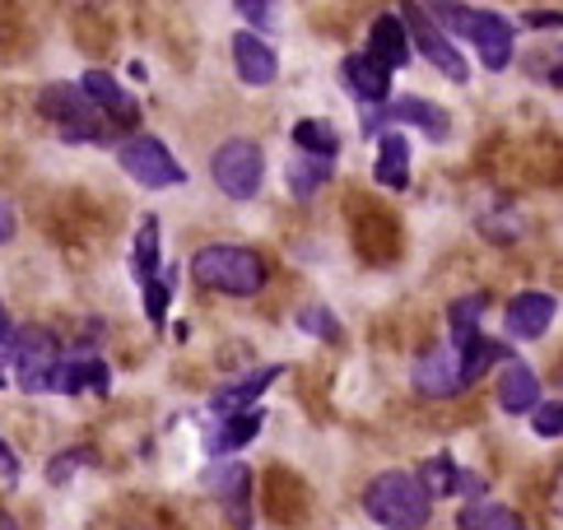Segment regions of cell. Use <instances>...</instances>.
I'll use <instances>...</instances> for the list:
<instances>
[{
  "instance_id": "6da1fadb",
  "label": "cell",
  "mask_w": 563,
  "mask_h": 530,
  "mask_svg": "<svg viewBox=\"0 0 563 530\" xmlns=\"http://www.w3.org/2000/svg\"><path fill=\"white\" fill-rule=\"evenodd\" d=\"M429 19H442L448 33H456L461 43H471L485 60V70H508L512 60V43H517V29L512 19H503L494 10H475V5H461V0H433V14Z\"/></svg>"
},
{
  "instance_id": "7a4b0ae2",
  "label": "cell",
  "mask_w": 563,
  "mask_h": 530,
  "mask_svg": "<svg viewBox=\"0 0 563 530\" xmlns=\"http://www.w3.org/2000/svg\"><path fill=\"white\" fill-rule=\"evenodd\" d=\"M364 512L382 526V530H424L429 512H433V494L419 475L410 471H387L364 488Z\"/></svg>"
},
{
  "instance_id": "3957f363",
  "label": "cell",
  "mask_w": 563,
  "mask_h": 530,
  "mask_svg": "<svg viewBox=\"0 0 563 530\" xmlns=\"http://www.w3.org/2000/svg\"><path fill=\"white\" fill-rule=\"evenodd\" d=\"M191 279L210 294H229V298H252L266 289V265L256 252L233 247V242H210L191 256Z\"/></svg>"
},
{
  "instance_id": "277c9868",
  "label": "cell",
  "mask_w": 563,
  "mask_h": 530,
  "mask_svg": "<svg viewBox=\"0 0 563 530\" xmlns=\"http://www.w3.org/2000/svg\"><path fill=\"white\" fill-rule=\"evenodd\" d=\"M5 363L14 368V386L29 396H47L52 391V377H56V363H62V344L47 325H19L10 331V350Z\"/></svg>"
},
{
  "instance_id": "5b68a950",
  "label": "cell",
  "mask_w": 563,
  "mask_h": 530,
  "mask_svg": "<svg viewBox=\"0 0 563 530\" xmlns=\"http://www.w3.org/2000/svg\"><path fill=\"white\" fill-rule=\"evenodd\" d=\"M37 108H43V117L52 121L56 131H62V140H70V145H98V140H108V117L98 112L93 103L79 89L70 85H52L37 93Z\"/></svg>"
},
{
  "instance_id": "8992f818",
  "label": "cell",
  "mask_w": 563,
  "mask_h": 530,
  "mask_svg": "<svg viewBox=\"0 0 563 530\" xmlns=\"http://www.w3.org/2000/svg\"><path fill=\"white\" fill-rule=\"evenodd\" d=\"M117 163H122L126 177H135L140 187H150V191L183 187V181H187V168L173 158V150L158 135H131V140H122V145H117Z\"/></svg>"
},
{
  "instance_id": "52a82bcc",
  "label": "cell",
  "mask_w": 563,
  "mask_h": 530,
  "mask_svg": "<svg viewBox=\"0 0 563 530\" xmlns=\"http://www.w3.org/2000/svg\"><path fill=\"white\" fill-rule=\"evenodd\" d=\"M400 24H406L410 47L424 52V56L433 60V66L452 79V85H466V79H471V60L461 56V47H456L452 37L442 33V29L433 24V19L424 14V5H419V0H400Z\"/></svg>"
},
{
  "instance_id": "ba28073f",
  "label": "cell",
  "mask_w": 563,
  "mask_h": 530,
  "mask_svg": "<svg viewBox=\"0 0 563 530\" xmlns=\"http://www.w3.org/2000/svg\"><path fill=\"white\" fill-rule=\"evenodd\" d=\"M214 187L233 196V200H252L261 191V177H266V158H261V150L252 145V140H224V145L214 150Z\"/></svg>"
},
{
  "instance_id": "9c48e42d",
  "label": "cell",
  "mask_w": 563,
  "mask_h": 530,
  "mask_svg": "<svg viewBox=\"0 0 563 530\" xmlns=\"http://www.w3.org/2000/svg\"><path fill=\"white\" fill-rule=\"evenodd\" d=\"M206 488L214 494V503L224 507L233 530H252V471L243 461H229V465L206 471Z\"/></svg>"
},
{
  "instance_id": "30bf717a",
  "label": "cell",
  "mask_w": 563,
  "mask_h": 530,
  "mask_svg": "<svg viewBox=\"0 0 563 530\" xmlns=\"http://www.w3.org/2000/svg\"><path fill=\"white\" fill-rule=\"evenodd\" d=\"M415 391L429 400H448L456 391H466V377H461V354L452 344H438L424 358L415 363Z\"/></svg>"
},
{
  "instance_id": "8fae6325",
  "label": "cell",
  "mask_w": 563,
  "mask_h": 530,
  "mask_svg": "<svg viewBox=\"0 0 563 530\" xmlns=\"http://www.w3.org/2000/svg\"><path fill=\"white\" fill-rule=\"evenodd\" d=\"M75 89L85 93L89 103H93L98 112H103L108 121H117V126H135V121H140L135 98H131L122 85H117V79H112L108 70H85V75H79V85H75Z\"/></svg>"
},
{
  "instance_id": "7c38bea8",
  "label": "cell",
  "mask_w": 563,
  "mask_h": 530,
  "mask_svg": "<svg viewBox=\"0 0 563 530\" xmlns=\"http://www.w3.org/2000/svg\"><path fill=\"white\" fill-rule=\"evenodd\" d=\"M340 85H345L354 98H364V103H387L391 66H382L373 52H354V56L340 60Z\"/></svg>"
},
{
  "instance_id": "4fadbf2b",
  "label": "cell",
  "mask_w": 563,
  "mask_h": 530,
  "mask_svg": "<svg viewBox=\"0 0 563 530\" xmlns=\"http://www.w3.org/2000/svg\"><path fill=\"white\" fill-rule=\"evenodd\" d=\"M233 66H238V79H243V85L266 89V85H275L279 60H275V47L261 33H233Z\"/></svg>"
},
{
  "instance_id": "5bb4252c",
  "label": "cell",
  "mask_w": 563,
  "mask_h": 530,
  "mask_svg": "<svg viewBox=\"0 0 563 530\" xmlns=\"http://www.w3.org/2000/svg\"><path fill=\"white\" fill-rule=\"evenodd\" d=\"M554 294H536V289H527V294H517L512 302H508V335L512 340H540L550 331V321H554Z\"/></svg>"
},
{
  "instance_id": "9a60e30c",
  "label": "cell",
  "mask_w": 563,
  "mask_h": 530,
  "mask_svg": "<svg viewBox=\"0 0 563 530\" xmlns=\"http://www.w3.org/2000/svg\"><path fill=\"white\" fill-rule=\"evenodd\" d=\"M540 400V377L527 368L521 358H503V373H498V405L503 415H531Z\"/></svg>"
},
{
  "instance_id": "2e32d148",
  "label": "cell",
  "mask_w": 563,
  "mask_h": 530,
  "mask_svg": "<svg viewBox=\"0 0 563 530\" xmlns=\"http://www.w3.org/2000/svg\"><path fill=\"white\" fill-rule=\"evenodd\" d=\"M285 373V368H256V373H247V377H238V382H229V386H219V391L210 396V415L214 419H229V415H243V410H252V400L266 391V386Z\"/></svg>"
},
{
  "instance_id": "e0dca14e",
  "label": "cell",
  "mask_w": 563,
  "mask_h": 530,
  "mask_svg": "<svg viewBox=\"0 0 563 530\" xmlns=\"http://www.w3.org/2000/svg\"><path fill=\"white\" fill-rule=\"evenodd\" d=\"M373 181L387 191H406L410 187V140L387 131L377 140V158H373Z\"/></svg>"
},
{
  "instance_id": "ac0fdd59",
  "label": "cell",
  "mask_w": 563,
  "mask_h": 530,
  "mask_svg": "<svg viewBox=\"0 0 563 530\" xmlns=\"http://www.w3.org/2000/svg\"><path fill=\"white\" fill-rule=\"evenodd\" d=\"M382 112V121H410V126H419L429 140H448L452 135V121H448V112H442L438 103H429V98H396V103H387V108H377Z\"/></svg>"
},
{
  "instance_id": "d6986e66",
  "label": "cell",
  "mask_w": 563,
  "mask_h": 530,
  "mask_svg": "<svg viewBox=\"0 0 563 530\" xmlns=\"http://www.w3.org/2000/svg\"><path fill=\"white\" fill-rule=\"evenodd\" d=\"M108 363L103 358H70V363H56V377H52V391H93V396H108Z\"/></svg>"
},
{
  "instance_id": "ffe728a7",
  "label": "cell",
  "mask_w": 563,
  "mask_h": 530,
  "mask_svg": "<svg viewBox=\"0 0 563 530\" xmlns=\"http://www.w3.org/2000/svg\"><path fill=\"white\" fill-rule=\"evenodd\" d=\"M368 52L382 60V66H391V70H400V66H410V56H415V47H410V37H406V24H400V14H382V19H373V33H368Z\"/></svg>"
},
{
  "instance_id": "44dd1931",
  "label": "cell",
  "mask_w": 563,
  "mask_h": 530,
  "mask_svg": "<svg viewBox=\"0 0 563 530\" xmlns=\"http://www.w3.org/2000/svg\"><path fill=\"white\" fill-rule=\"evenodd\" d=\"M261 415L266 410H243V415H229V419H214V428H210V438H206V446H210V456H229V452H238V446H247L256 433H261Z\"/></svg>"
},
{
  "instance_id": "7402d4cb",
  "label": "cell",
  "mask_w": 563,
  "mask_h": 530,
  "mask_svg": "<svg viewBox=\"0 0 563 530\" xmlns=\"http://www.w3.org/2000/svg\"><path fill=\"white\" fill-rule=\"evenodd\" d=\"M331 158H317V154H294L289 158V168H285V181H289V191L298 196V200H308V196H317L321 187L331 181Z\"/></svg>"
},
{
  "instance_id": "603a6c76",
  "label": "cell",
  "mask_w": 563,
  "mask_h": 530,
  "mask_svg": "<svg viewBox=\"0 0 563 530\" xmlns=\"http://www.w3.org/2000/svg\"><path fill=\"white\" fill-rule=\"evenodd\" d=\"M461 377H466V386L471 382H479V377H485L489 368H494V363H503V358H508L512 350H508V344H503V340H489V335H471L466 344H461Z\"/></svg>"
},
{
  "instance_id": "cb8c5ba5",
  "label": "cell",
  "mask_w": 563,
  "mask_h": 530,
  "mask_svg": "<svg viewBox=\"0 0 563 530\" xmlns=\"http://www.w3.org/2000/svg\"><path fill=\"white\" fill-rule=\"evenodd\" d=\"M489 308V298L485 294H466V298H456L452 308H448V331H452V350H461L471 335H479V317H485Z\"/></svg>"
},
{
  "instance_id": "d4e9b609",
  "label": "cell",
  "mask_w": 563,
  "mask_h": 530,
  "mask_svg": "<svg viewBox=\"0 0 563 530\" xmlns=\"http://www.w3.org/2000/svg\"><path fill=\"white\" fill-rule=\"evenodd\" d=\"M456 526L461 530H527L512 507H498V503H471V507H461Z\"/></svg>"
},
{
  "instance_id": "484cf974",
  "label": "cell",
  "mask_w": 563,
  "mask_h": 530,
  "mask_svg": "<svg viewBox=\"0 0 563 530\" xmlns=\"http://www.w3.org/2000/svg\"><path fill=\"white\" fill-rule=\"evenodd\" d=\"M158 219L154 214H145L140 219V233H135V279L140 284H150L154 275H158Z\"/></svg>"
},
{
  "instance_id": "4316f807",
  "label": "cell",
  "mask_w": 563,
  "mask_h": 530,
  "mask_svg": "<svg viewBox=\"0 0 563 530\" xmlns=\"http://www.w3.org/2000/svg\"><path fill=\"white\" fill-rule=\"evenodd\" d=\"M294 145H298V154L335 158L340 154V135L327 126V121H298V126H294Z\"/></svg>"
},
{
  "instance_id": "83f0119b",
  "label": "cell",
  "mask_w": 563,
  "mask_h": 530,
  "mask_svg": "<svg viewBox=\"0 0 563 530\" xmlns=\"http://www.w3.org/2000/svg\"><path fill=\"white\" fill-rule=\"evenodd\" d=\"M456 475H461V465L448 452H438L433 461L419 465V484H424L429 494H456Z\"/></svg>"
},
{
  "instance_id": "f1b7e54d",
  "label": "cell",
  "mask_w": 563,
  "mask_h": 530,
  "mask_svg": "<svg viewBox=\"0 0 563 530\" xmlns=\"http://www.w3.org/2000/svg\"><path fill=\"white\" fill-rule=\"evenodd\" d=\"M145 289V317L154 321V325H164V317H168V302H173V289H168V279H150V284H140Z\"/></svg>"
},
{
  "instance_id": "f546056e",
  "label": "cell",
  "mask_w": 563,
  "mask_h": 530,
  "mask_svg": "<svg viewBox=\"0 0 563 530\" xmlns=\"http://www.w3.org/2000/svg\"><path fill=\"white\" fill-rule=\"evenodd\" d=\"M298 325H303L308 335H321V340H340V321H335L327 308H303V312H298Z\"/></svg>"
},
{
  "instance_id": "4dcf8cb0",
  "label": "cell",
  "mask_w": 563,
  "mask_h": 530,
  "mask_svg": "<svg viewBox=\"0 0 563 530\" xmlns=\"http://www.w3.org/2000/svg\"><path fill=\"white\" fill-rule=\"evenodd\" d=\"M536 433L559 438L563 433V405L559 400H536Z\"/></svg>"
},
{
  "instance_id": "1f68e13d",
  "label": "cell",
  "mask_w": 563,
  "mask_h": 530,
  "mask_svg": "<svg viewBox=\"0 0 563 530\" xmlns=\"http://www.w3.org/2000/svg\"><path fill=\"white\" fill-rule=\"evenodd\" d=\"M233 5H238V14H243V19H252L256 29L275 24V0H233Z\"/></svg>"
},
{
  "instance_id": "d6a6232c",
  "label": "cell",
  "mask_w": 563,
  "mask_h": 530,
  "mask_svg": "<svg viewBox=\"0 0 563 530\" xmlns=\"http://www.w3.org/2000/svg\"><path fill=\"white\" fill-rule=\"evenodd\" d=\"M85 461H93V456L85 452V446H70V452H66L62 461H56V465H47V479H52V484H66L75 465H85Z\"/></svg>"
},
{
  "instance_id": "836d02e7",
  "label": "cell",
  "mask_w": 563,
  "mask_h": 530,
  "mask_svg": "<svg viewBox=\"0 0 563 530\" xmlns=\"http://www.w3.org/2000/svg\"><path fill=\"white\" fill-rule=\"evenodd\" d=\"M0 479H19V461H14V452H10V442H0Z\"/></svg>"
},
{
  "instance_id": "e575fe53",
  "label": "cell",
  "mask_w": 563,
  "mask_h": 530,
  "mask_svg": "<svg viewBox=\"0 0 563 530\" xmlns=\"http://www.w3.org/2000/svg\"><path fill=\"white\" fill-rule=\"evenodd\" d=\"M527 29H559V14H554V10H540V14L531 10V14H527Z\"/></svg>"
},
{
  "instance_id": "d590c367",
  "label": "cell",
  "mask_w": 563,
  "mask_h": 530,
  "mask_svg": "<svg viewBox=\"0 0 563 530\" xmlns=\"http://www.w3.org/2000/svg\"><path fill=\"white\" fill-rule=\"evenodd\" d=\"M10 331H14V321L5 308H0V363H5V350H10Z\"/></svg>"
},
{
  "instance_id": "8d00e7d4",
  "label": "cell",
  "mask_w": 563,
  "mask_h": 530,
  "mask_svg": "<svg viewBox=\"0 0 563 530\" xmlns=\"http://www.w3.org/2000/svg\"><path fill=\"white\" fill-rule=\"evenodd\" d=\"M14 238V214H10V206L0 200V242H10Z\"/></svg>"
},
{
  "instance_id": "74e56055",
  "label": "cell",
  "mask_w": 563,
  "mask_h": 530,
  "mask_svg": "<svg viewBox=\"0 0 563 530\" xmlns=\"http://www.w3.org/2000/svg\"><path fill=\"white\" fill-rule=\"evenodd\" d=\"M0 530H19V526H14V517H5V512H0Z\"/></svg>"
}]
</instances>
